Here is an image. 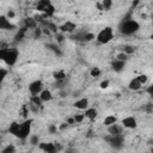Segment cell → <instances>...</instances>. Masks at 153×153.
<instances>
[{"instance_id":"6da1fadb","label":"cell","mask_w":153,"mask_h":153,"mask_svg":"<svg viewBox=\"0 0 153 153\" xmlns=\"http://www.w3.org/2000/svg\"><path fill=\"white\" fill-rule=\"evenodd\" d=\"M18 50L16 48H2L0 49V60H2L7 66H13L18 60Z\"/></svg>"},{"instance_id":"7a4b0ae2","label":"cell","mask_w":153,"mask_h":153,"mask_svg":"<svg viewBox=\"0 0 153 153\" xmlns=\"http://www.w3.org/2000/svg\"><path fill=\"white\" fill-rule=\"evenodd\" d=\"M139 29H140V24L136 20H134V19H126V20H123L121 23L120 27H118L120 32L123 33V35H133V33L137 32Z\"/></svg>"},{"instance_id":"3957f363","label":"cell","mask_w":153,"mask_h":153,"mask_svg":"<svg viewBox=\"0 0 153 153\" xmlns=\"http://www.w3.org/2000/svg\"><path fill=\"white\" fill-rule=\"evenodd\" d=\"M36 8L38 10V12L42 13L43 17H53L55 13V7L49 0L38 1V4L36 5Z\"/></svg>"},{"instance_id":"277c9868","label":"cell","mask_w":153,"mask_h":153,"mask_svg":"<svg viewBox=\"0 0 153 153\" xmlns=\"http://www.w3.org/2000/svg\"><path fill=\"white\" fill-rule=\"evenodd\" d=\"M112 38H114V31H112V27H110V26H106V27L102 29V30L97 33V36H96L97 42L100 43V44H106V43H109Z\"/></svg>"},{"instance_id":"5b68a950","label":"cell","mask_w":153,"mask_h":153,"mask_svg":"<svg viewBox=\"0 0 153 153\" xmlns=\"http://www.w3.org/2000/svg\"><path fill=\"white\" fill-rule=\"evenodd\" d=\"M105 141L109 143V146H111L114 149H121L124 146V136L122 135H106Z\"/></svg>"},{"instance_id":"8992f818","label":"cell","mask_w":153,"mask_h":153,"mask_svg":"<svg viewBox=\"0 0 153 153\" xmlns=\"http://www.w3.org/2000/svg\"><path fill=\"white\" fill-rule=\"evenodd\" d=\"M31 123H32V120H26L22 123H19V129H18V134H17V137L22 139V140H25L30 131H31Z\"/></svg>"},{"instance_id":"52a82bcc","label":"cell","mask_w":153,"mask_h":153,"mask_svg":"<svg viewBox=\"0 0 153 153\" xmlns=\"http://www.w3.org/2000/svg\"><path fill=\"white\" fill-rule=\"evenodd\" d=\"M43 90V82L41 80H35L29 85V91L32 96H38Z\"/></svg>"},{"instance_id":"ba28073f","label":"cell","mask_w":153,"mask_h":153,"mask_svg":"<svg viewBox=\"0 0 153 153\" xmlns=\"http://www.w3.org/2000/svg\"><path fill=\"white\" fill-rule=\"evenodd\" d=\"M59 30L61 31V33H73L76 30V24L68 20V22H65L62 25H60Z\"/></svg>"},{"instance_id":"9c48e42d","label":"cell","mask_w":153,"mask_h":153,"mask_svg":"<svg viewBox=\"0 0 153 153\" xmlns=\"http://www.w3.org/2000/svg\"><path fill=\"white\" fill-rule=\"evenodd\" d=\"M122 127L128 129H135L137 127V121L134 116H127L122 120Z\"/></svg>"},{"instance_id":"30bf717a","label":"cell","mask_w":153,"mask_h":153,"mask_svg":"<svg viewBox=\"0 0 153 153\" xmlns=\"http://www.w3.org/2000/svg\"><path fill=\"white\" fill-rule=\"evenodd\" d=\"M16 25L11 23V20L6 16H0V30H14Z\"/></svg>"},{"instance_id":"8fae6325","label":"cell","mask_w":153,"mask_h":153,"mask_svg":"<svg viewBox=\"0 0 153 153\" xmlns=\"http://www.w3.org/2000/svg\"><path fill=\"white\" fill-rule=\"evenodd\" d=\"M122 131H123V127L122 124H118L117 122L108 127L109 135H122Z\"/></svg>"},{"instance_id":"7c38bea8","label":"cell","mask_w":153,"mask_h":153,"mask_svg":"<svg viewBox=\"0 0 153 153\" xmlns=\"http://www.w3.org/2000/svg\"><path fill=\"white\" fill-rule=\"evenodd\" d=\"M38 147L42 151H44L45 153H57L54 142H48V143L47 142H39L38 143Z\"/></svg>"},{"instance_id":"4fadbf2b","label":"cell","mask_w":153,"mask_h":153,"mask_svg":"<svg viewBox=\"0 0 153 153\" xmlns=\"http://www.w3.org/2000/svg\"><path fill=\"white\" fill-rule=\"evenodd\" d=\"M124 67H126V62H123V61H118V60L115 59V60L111 62V68H112V71L116 72V73H121V72L124 69Z\"/></svg>"},{"instance_id":"5bb4252c","label":"cell","mask_w":153,"mask_h":153,"mask_svg":"<svg viewBox=\"0 0 153 153\" xmlns=\"http://www.w3.org/2000/svg\"><path fill=\"white\" fill-rule=\"evenodd\" d=\"M74 108L79 110H86L88 108V99L87 98H80L74 103Z\"/></svg>"},{"instance_id":"9a60e30c","label":"cell","mask_w":153,"mask_h":153,"mask_svg":"<svg viewBox=\"0 0 153 153\" xmlns=\"http://www.w3.org/2000/svg\"><path fill=\"white\" fill-rule=\"evenodd\" d=\"M84 116H85L86 118H88V120L93 121V120H96V118H97V116H98V111L96 110V108H87V109L85 110Z\"/></svg>"},{"instance_id":"2e32d148","label":"cell","mask_w":153,"mask_h":153,"mask_svg":"<svg viewBox=\"0 0 153 153\" xmlns=\"http://www.w3.org/2000/svg\"><path fill=\"white\" fill-rule=\"evenodd\" d=\"M38 97H39V99L42 100V103H43V102H49V100L53 99V93H51V91H49V90H43V91L38 94Z\"/></svg>"},{"instance_id":"e0dca14e","label":"cell","mask_w":153,"mask_h":153,"mask_svg":"<svg viewBox=\"0 0 153 153\" xmlns=\"http://www.w3.org/2000/svg\"><path fill=\"white\" fill-rule=\"evenodd\" d=\"M141 87H142V85L137 81V79H136V78L131 79V80H130V82L128 84V88H129V90H131V91H139Z\"/></svg>"},{"instance_id":"ac0fdd59","label":"cell","mask_w":153,"mask_h":153,"mask_svg":"<svg viewBox=\"0 0 153 153\" xmlns=\"http://www.w3.org/2000/svg\"><path fill=\"white\" fill-rule=\"evenodd\" d=\"M98 7H99V10H102V11H109L110 8H111V6H112V1H110V0H104V1H102V2H99L98 5H97Z\"/></svg>"},{"instance_id":"d6986e66","label":"cell","mask_w":153,"mask_h":153,"mask_svg":"<svg viewBox=\"0 0 153 153\" xmlns=\"http://www.w3.org/2000/svg\"><path fill=\"white\" fill-rule=\"evenodd\" d=\"M116 122H117V117H116L115 115H108V116L104 118V121H103L104 126H106V127H109V126H111V124H114V123H116Z\"/></svg>"},{"instance_id":"ffe728a7","label":"cell","mask_w":153,"mask_h":153,"mask_svg":"<svg viewBox=\"0 0 153 153\" xmlns=\"http://www.w3.org/2000/svg\"><path fill=\"white\" fill-rule=\"evenodd\" d=\"M42 23H44V24H45V27H44V29H48L50 32H57L59 27H57L53 22H50V20H43Z\"/></svg>"},{"instance_id":"44dd1931","label":"cell","mask_w":153,"mask_h":153,"mask_svg":"<svg viewBox=\"0 0 153 153\" xmlns=\"http://www.w3.org/2000/svg\"><path fill=\"white\" fill-rule=\"evenodd\" d=\"M66 73L63 71H57L54 73V79L57 80V81H65L66 80Z\"/></svg>"},{"instance_id":"7402d4cb","label":"cell","mask_w":153,"mask_h":153,"mask_svg":"<svg viewBox=\"0 0 153 153\" xmlns=\"http://www.w3.org/2000/svg\"><path fill=\"white\" fill-rule=\"evenodd\" d=\"M18 129H19V123H18V122H12V123L10 124L8 131H10L11 134H13L14 136H17V134H18Z\"/></svg>"},{"instance_id":"603a6c76","label":"cell","mask_w":153,"mask_h":153,"mask_svg":"<svg viewBox=\"0 0 153 153\" xmlns=\"http://www.w3.org/2000/svg\"><path fill=\"white\" fill-rule=\"evenodd\" d=\"M30 104H32V105H35L36 108H41V105H42V100L39 99V97L38 96H31V99H30Z\"/></svg>"},{"instance_id":"cb8c5ba5","label":"cell","mask_w":153,"mask_h":153,"mask_svg":"<svg viewBox=\"0 0 153 153\" xmlns=\"http://www.w3.org/2000/svg\"><path fill=\"white\" fill-rule=\"evenodd\" d=\"M29 142H30L31 146H38V143H39V136L36 135V134L30 135L29 136Z\"/></svg>"},{"instance_id":"d4e9b609","label":"cell","mask_w":153,"mask_h":153,"mask_svg":"<svg viewBox=\"0 0 153 153\" xmlns=\"http://www.w3.org/2000/svg\"><path fill=\"white\" fill-rule=\"evenodd\" d=\"M36 22H35V19L33 18H26L25 19V26H26V29H35L36 27Z\"/></svg>"},{"instance_id":"484cf974","label":"cell","mask_w":153,"mask_h":153,"mask_svg":"<svg viewBox=\"0 0 153 153\" xmlns=\"http://www.w3.org/2000/svg\"><path fill=\"white\" fill-rule=\"evenodd\" d=\"M0 153H16V147L13 145H7L0 151Z\"/></svg>"},{"instance_id":"4316f807","label":"cell","mask_w":153,"mask_h":153,"mask_svg":"<svg viewBox=\"0 0 153 153\" xmlns=\"http://www.w3.org/2000/svg\"><path fill=\"white\" fill-rule=\"evenodd\" d=\"M134 51H135V48L133 47V45H124L123 47V53L126 54V55H131V54H134Z\"/></svg>"},{"instance_id":"83f0119b","label":"cell","mask_w":153,"mask_h":153,"mask_svg":"<svg viewBox=\"0 0 153 153\" xmlns=\"http://www.w3.org/2000/svg\"><path fill=\"white\" fill-rule=\"evenodd\" d=\"M136 79H137V81H139L141 85H145V84L148 81V76H147L146 74H140V75L136 76Z\"/></svg>"},{"instance_id":"f1b7e54d","label":"cell","mask_w":153,"mask_h":153,"mask_svg":"<svg viewBox=\"0 0 153 153\" xmlns=\"http://www.w3.org/2000/svg\"><path fill=\"white\" fill-rule=\"evenodd\" d=\"M100 69L98 68V67H93L92 69H91V72H90V74H91V76H93V78H97V76H99L100 75Z\"/></svg>"},{"instance_id":"f546056e","label":"cell","mask_w":153,"mask_h":153,"mask_svg":"<svg viewBox=\"0 0 153 153\" xmlns=\"http://www.w3.org/2000/svg\"><path fill=\"white\" fill-rule=\"evenodd\" d=\"M73 118H74L75 123H81L85 120V116H84V114H78V115H74Z\"/></svg>"},{"instance_id":"4dcf8cb0","label":"cell","mask_w":153,"mask_h":153,"mask_svg":"<svg viewBox=\"0 0 153 153\" xmlns=\"http://www.w3.org/2000/svg\"><path fill=\"white\" fill-rule=\"evenodd\" d=\"M116 60L126 62V61L128 60V55H126L124 53H120V54H117V56H116Z\"/></svg>"},{"instance_id":"1f68e13d","label":"cell","mask_w":153,"mask_h":153,"mask_svg":"<svg viewBox=\"0 0 153 153\" xmlns=\"http://www.w3.org/2000/svg\"><path fill=\"white\" fill-rule=\"evenodd\" d=\"M48 131H49V134H56V133H57V126H55V124H49V126H48Z\"/></svg>"},{"instance_id":"d6a6232c","label":"cell","mask_w":153,"mask_h":153,"mask_svg":"<svg viewBox=\"0 0 153 153\" xmlns=\"http://www.w3.org/2000/svg\"><path fill=\"white\" fill-rule=\"evenodd\" d=\"M48 48H49L50 50H53V51H54L56 55H61V50H60V49H59L56 45H53V44H48Z\"/></svg>"},{"instance_id":"836d02e7","label":"cell","mask_w":153,"mask_h":153,"mask_svg":"<svg viewBox=\"0 0 153 153\" xmlns=\"http://www.w3.org/2000/svg\"><path fill=\"white\" fill-rule=\"evenodd\" d=\"M56 41H57V43H62L65 41L63 33H56Z\"/></svg>"},{"instance_id":"e575fe53","label":"cell","mask_w":153,"mask_h":153,"mask_svg":"<svg viewBox=\"0 0 153 153\" xmlns=\"http://www.w3.org/2000/svg\"><path fill=\"white\" fill-rule=\"evenodd\" d=\"M6 17H7V18H8L10 20H11V19H13V18L16 17V13H14V11H13V10H10V11L7 12V14H6Z\"/></svg>"},{"instance_id":"d590c367","label":"cell","mask_w":153,"mask_h":153,"mask_svg":"<svg viewBox=\"0 0 153 153\" xmlns=\"http://www.w3.org/2000/svg\"><path fill=\"white\" fill-rule=\"evenodd\" d=\"M109 87V80H103L100 82V88H108Z\"/></svg>"},{"instance_id":"8d00e7d4","label":"cell","mask_w":153,"mask_h":153,"mask_svg":"<svg viewBox=\"0 0 153 153\" xmlns=\"http://www.w3.org/2000/svg\"><path fill=\"white\" fill-rule=\"evenodd\" d=\"M5 75H6V71H5V69H0V84H1V81L4 80Z\"/></svg>"},{"instance_id":"74e56055","label":"cell","mask_w":153,"mask_h":153,"mask_svg":"<svg viewBox=\"0 0 153 153\" xmlns=\"http://www.w3.org/2000/svg\"><path fill=\"white\" fill-rule=\"evenodd\" d=\"M67 128H68V124H67L66 122H65V123H61V124H60V127H59V129H60V130H65V129H67Z\"/></svg>"},{"instance_id":"f35d334b","label":"cell","mask_w":153,"mask_h":153,"mask_svg":"<svg viewBox=\"0 0 153 153\" xmlns=\"http://www.w3.org/2000/svg\"><path fill=\"white\" fill-rule=\"evenodd\" d=\"M54 145H55V148H56V151H57V152H60V151L62 149L61 143H59V142H54Z\"/></svg>"},{"instance_id":"ab89813d","label":"cell","mask_w":153,"mask_h":153,"mask_svg":"<svg viewBox=\"0 0 153 153\" xmlns=\"http://www.w3.org/2000/svg\"><path fill=\"white\" fill-rule=\"evenodd\" d=\"M66 123L69 126V124H73V123H75V122H74V118L71 117V118H67V122H66Z\"/></svg>"},{"instance_id":"60d3db41","label":"cell","mask_w":153,"mask_h":153,"mask_svg":"<svg viewBox=\"0 0 153 153\" xmlns=\"http://www.w3.org/2000/svg\"><path fill=\"white\" fill-rule=\"evenodd\" d=\"M147 92H148L151 96H153V86H149V87L147 88Z\"/></svg>"},{"instance_id":"b9f144b4","label":"cell","mask_w":153,"mask_h":153,"mask_svg":"<svg viewBox=\"0 0 153 153\" xmlns=\"http://www.w3.org/2000/svg\"><path fill=\"white\" fill-rule=\"evenodd\" d=\"M66 153H76V151L71 148V149H67V151H66Z\"/></svg>"},{"instance_id":"7bdbcfd3","label":"cell","mask_w":153,"mask_h":153,"mask_svg":"<svg viewBox=\"0 0 153 153\" xmlns=\"http://www.w3.org/2000/svg\"><path fill=\"white\" fill-rule=\"evenodd\" d=\"M0 146H1V141H0Z\"/></svg>"}]
</instances>
